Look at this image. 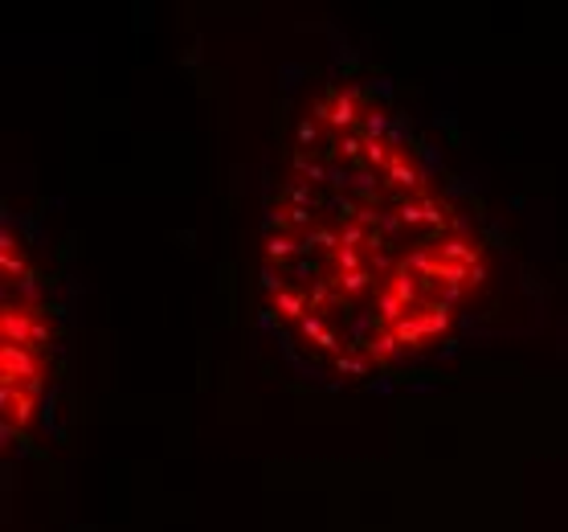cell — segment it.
Segmentation results:
<instances>
[{
	"instance_id": "1",
	"label": "cell",
	"mask_w": 568,
	"mask_h": 532,
	"mask_svg": "<svg viewBox=\"0 0 568 532\" xmlns=\"http://www.w3.org/2000/svg\"><path fill=\"white\" fill-rule=\"evenodd\" d=\"M42 369H37V353L33 348H17V344H4L0 348V385H25L33 381Z\"/></svg>"
},
{
	"instance_id": "2",
	"label": "cell",
	"mask_w": 568,
	"mask_h": 532,
	"mask_svg": "<svg viewBox=\"0 0 568 532\" xmlns=\"http://www.w3.org/2000/svg\"><path fill=\"white\" fill-rule=\"evenodd\" d=\"M0 332H4V344L29 348V336H33V311H17L12 303H4V315H0Z\"/></svg>"
},
{
	"instance_id": "3",
	"label": "cell",
	"mask_w": 568,
	"mask_h": 532,
	"mask_svg": "<svg viewBox=\"0 0 568 532\" xmlns=\"http://www.w3.org/2000/svg\"><path fill=\"white\" fill-rule=\"evenodd\" d=\"M385 177H389V184H393V188H401V193H405V188H417V184L425 180L417 164H409V156H405V152H393V160L385 164Z\"/></svg>"
},
{
	"instance_id": "4",
	"label": "cell",
	"mask_w": 568,
	"mask_h": 532,
	"mask_svg": "<svg viewBox=\"0 0 568 532\" xmlns=\"http://www.w3.org/2000/svg\"><path fill=\"white\" fill-rule=\"evenodd\" d=\"M315 250H340V229H331V225L306 229V238H299V258L315 254Z\"/></svg>"
},
{
	"instance_id": "5",
	"label": "cell",
	"mask_w": 568,
	"mask_h": 532,
	"mask_svg": "<svg viewBox=\"0 0 568 532\" xmlns=\"http://www.w3.org/2000/svg\"><path fill=\"white\" fill-rule=\"evenodd\" d=\"M331 127H336V132H344V135L360 127L356 98H348V90H340V94H336V103H331Z\"/></svg>"
},
{
	"instance_id": "6",
	"label": "cell",
	"mask_w": 568,
	"mask_h": 532,
	"mask_svg": "<svg viewBox=\"0 0 568 532\" xmlns=\"http://www.w3.org/2000/svg\"><path fill=\"white\" fill-rule=\"evenodd\" d=\"M389 127H393V115H385L381 107H368L356 132L364 135V139H385V135H389Z\"/></svg>"
},
{
	"instance_id": "7",
	"label": "cell",
	"mask_w": 568,
	"mask_h": 532,
	"mask_svg": "<svg viewBox=\"0 0 568 532\" xmlns=\"http://www.w3.org/2000/svg\"><path fill=\"white\" fill-rule=\"evenodd\" d=\"M270 308L278 311V315H286V319H303V315H306V291L286 287L282 295H274V303H270Z\"/></svg>"
},
{
	"instance_id": "8",
	"label": "cell",
	"mask_w": 568,
	"mask_h": 532,
	"mask_svg": "<svg viewBox=\"0 0 568 532\" xmlns=\"http://www.w3.org/2000/svg\"><path fill=\"white\" fill-rule=\"evenodd\" d=\"M331 57H336V74L344 70V78H356L360 70H368V62H364V49L340 45V49H331Z\"/></svg>"
},
{
	"instance_id": "9",
	"label": "cell",
	"mask_w": 568,
	"mask_h": 532,
	"mask_svg": "<svg viewBox=\"0 0 568 532\" xmlns=\"http://www.w3.org/2000/svg\"><path fill=\"white\" fill-rule=\"evenodd\" d=\"M311 74H315L311 62H282V66H278V87L291 94V90L303 87V78H311Z\"/></svg>"
},
{
	"instance_id": "10",
	"label": "cell",
	"mask_w": 568,
	"mask_h": 532,
	"mask_svg": "<svg viewBox=\"0 0 568 532\" xmlns=\"http://www.w3.org/2000/svg\"><path fill=\"white\" fill-rule=\"evenodd\" d=\"M393 336L401 340V344H409V353H417V348H421V340H430L417 315H413V319H401V323H393Z\"/></svg>"
},
{
	"instance_id": "11",
	"label": "cell",
	"mask_w": 568,
	"mask_h": 532,
	"mask_svg": "<svg viewBox=\"0 0 568 532\" xmlns=\"http://www.w3.org/2000/svg\"><path fill=\"white\" fill-rule=\"evenodd\" d=\"M482 242H486L491 250H499V254H511V250H515V238L499 222H482Z\"/></svg>"
},
{
	"instance_id": "12",
	"label": "cell",
	"mask_w": 568,
	"mask_h": 532,
	"mask_svg": "<svg viewBox=\"0 0 568 532\" xmlns=\"http://www.w3.org/2000/svg\"><path fill=\"white\" fill-rule=\"evenodd\" d=\"M417 319H421L425 336H441V332L450 328V308H446V303H434L430 311H417Z\"/></svg>"
},
{
	"instance_id": "13",
	"label": "cell",
	"mask_w": 568,
	"mask_h": 532,
	"mask_svg": "<svg viewBox=\"0 0 568 532\" xmlns=\"http://www.w3.org/2000/svg\"><path fill=\"white\" fill-rule=\"evenodd\" d=\"M396 385H401V377H396L393 369H376V377H368V381H364V389H368V393H376V398H393Z\"/></svg>"
},
{
	"instance_id": "14",
	"label": "cell",
	"mask_w": 568,
	"mask_h": 532,
	"mask_svg": "<svg viewBox=\"0 0 568 532\" xmlns=\"http://www.w3.org/2000/svg\"><path fill=\"white\" fill-rule=\"evenodd\" d=\"M393 295L401 303H417V283H413V270L405 263H396V283H393Z\"/></svg>"
},
{
	"instance_id": "15",
	"label": "cell",
	"mask_w": 568,
	"mask_h": 532,
	"mask_svg": "<svg viewBox=\"0 0 568 532\" xmlns=\"http://www.w3.org/2000/svg\"><path fill=\"white\" fill-rule=\"evenodd\" d=\"M389 160H393V156H389V143H385V139H364V168L376 172V168H385Z\"/></svg>"
},
{
	"instance_id": "16",
	"label": "cell",
	"mask_w": 568,
	"mask_h": 532,
	"mask_svg": "<svg viewBox=\"0 0 568 532\" xmlns=\"http://www.w3.org/2000/svg\"><path fill=\"white\" fill-rule=\"evenodd\" d=\"M286 225H291V213H286V209H266L262 222H258V233H262V238H278Z\"/></svg>"
},
{
	"instance_id": "17",
	"label": "cell",
	"mask_w": 568,
	"mask_h": 532,
	"mask_svg": "<svg viewBox=\"0 0 568 532\" xmlns=\"http://www.w3.org/2000/svg\"><path fill=\"white\" fill-rule=\"evenodd\" d=\"M417 168H421V177H437L441 172V148H437L434 139L417 152Z\"/></svg>"
},
{
	"instance_id": "18",
	"label": "cell",
	"mask_w": 568,
	"mask_h": 532,
	"mask_svg": "<svg viewBox=\"0 0 568 532\" xmlns=\"http://www.w3.org/2000/svg\"><path fill=\"white\" fill-rule=\"evenodd\" d=\"M368 283H372L368 270H351V274H340V278H336V287H340L348 299H351V295H360V291H368Z\"/></svg>"
},
{
	"instance_id": "19",
	"label": "cell",
	"mask_w": 568,
	"mask_h": 532,
	"mask_svg": "<svg viewBox=\"0 0 568 532\" xmlns=\"http://www.w3.org/2000/svg\"><path fill=\"white\" fill-rule=\"evenodd\" d=\"M421 209H425V229H446V205L437 197L421 193Z\"/></svg>"
},
{
	"instance_id": "20",
	"label": "cell",
	"mask_w": 568,
	"mask_h": 532,
	"mask_svg": "<svg viewBox=\"0 0 568 532\" xmlns=\"http://www.w3.org/2000/svg\"><path fill=\"white\" fill-rule=\"evenodd\" d=\"M336 373H340V377H368V360L360 353L336 356Z\"/></svg>"
},
{
	"instance_id": "21",
	"label": "cell",
	"mask_w": 568,
	"mask_h": 532,
	"mask_svg": "<svg viewBox=\"0 0 568 532\" xmlns=\"http://www.w3.org/2000/svg\"><path fill=\"white\" fill-rule=\"evenodd\" d=\"M254 328H258V336H270V340H274V336L282 332L278 311H274V308H258V311H254Z\"/></svg>"
},
{
	"instance_id": "22",
	"label": "cell",
	"mask_w": 568,
	"mask_h": 532,
	"mask_svg": "<svg viewBox=\"0 0 568 532\" xmlns=\"http://www.w3.org/2000/svg\"><path fill=\"white\" fill-rule=\"evenodd\" d=\"M479 180L475 177H446V201H458V197H475Z\"/></svg>"
},
{
	"instance_id": "23",
	"label": "cell",
	"mask_w": 568,
	"mask_h": 532,
	"mask_svg": "<svg viewBox=\"0 0 568 532\" xmlns=\"http://www.w3.org/2000/svg\"><path fill=\"white\" fill-rule=\"evenodd\" d=\"M368 98H372V103H393V98H396V82L389 78V74L372 78V82H368Z\"/></svg>"
},
{
	"instance_id": "24",
	"label": "cell",
	"mask_w": 568,
	"mask_h": 532,
	"mask_svg": "<svg viewBox=\"0 0 568 532\" xmlns=\"http://www.w3.org/2000/svg\"><path fill=\"white\" fill-rule=\"evenodd\" d=\"M401 308H405V303L396 299L393 291H381V295H376V311H381V319H389V323H401Z\"/></svg>"
},
{
	"instance_id": "25",
	"label": "cell",
	"mask_w": 568,
	"mask_h": 532,
	"mask_svg": "<svg viewBox=\"0 0 568 532\" xmlns=\"http://www.w3.org/2000/svg\"><path fill=\"white\" fill-rule=\"evenodd\" d=\"M282 274H286V270H278V266H262V270H258V287L270 291V295H282V291H286V287H282Z\"/></svg>"
},
{
	"instance_id": "26",
	"label": "cell",
	"mask_w": 568,
	"mask_h": 532,
	"mask_svg": "<svg viewBox=\"0 0 568 532\" xmlns=\"http://www.w3.org/2000/svg\"><path fill=\"white\" fill-rule=\"evenodd\" d=\"M360 242H368V229L360 222H351V225H340V250H356Z\"/></svg>"
},
{
	"instance_id": "27",
	"label": "cell",
	"mask_w": 568,
	"mask_h": 532,
	"mask_svg": "<svg viewBox=\"0 0 568 532\" xmlns=\"http://www.w3.org/2000/svg\"><path fill=\"white\" fill-rule=\"evenodd\" d=\"M42 213H45V209H33V213H25V218H21V238H25L29 246L42 238Z\"/></svg>"
},
{
	"instance_id": "28",
	"label": "cell",
	"mask_w": 568,
	"mask_h": 532,
	"mask_svg": "<svg viewBox=\"0 0 568 532\" xmlns=\"http://www.w3.org/2000/svg\"><path fill=\"white\" fill-rule=\"evenodd\" d=\"M462 348H466V344H462V340H458V336H446V340H441V344H437L434 360H437V364H446V360H458V356H462Z\"/></svg>"
},
{
	"instance_id": "29",
	"label": "cell",
	"mask_w": 568,
	"mask_h": 532,
	"mask_svg": "<svg viewBox=\"0 0 568 532\" xmlns=\"http://www.w3.org/2000/svg\"><path fill=\"white\" fill-rule=\"evenodd\" d=\"M78 242H82V233H66V238L57 242V263H62V270H66V263H70V258H74V254L82 250Z\"/></svg>"
},
{
	"instance_id": "30",
	"label": "cell",
	"mask_w": 568,
	"mask_h": 532,
	"mask_svg": "<svg viewBox=\"0 0 568 532\" xmlns=\"http://www.w3.org/2000/svg\"><path fill=\"white\" fill-rule=\"evenodd\" d=\"M295 139H299V152H315V139H319L315 119H303V123H299V132H295Z\"/></svg>"
},
{
	"instance_id": "31",
	"label": "cell",
	"mask_w": 568,
	"mask_h": 532,
	"mask_svg": "<svg viewBox=\"0 0 568 532\" xmlns=\"http://www.w3.org/2000/svg\"><path fill=\"white\" fill-rule=\"evenodd\" d=\"M396 213H401L405 229H409V225H421V222H425V209H421V201H401V209H396Z\"/></svg>"
},
{
	"instance_id": "32",
	"label": "cell",
	"mask_w": 568,
	"mask_h": 532,
	"mask_svg": "<svg viewBox=\"0 0 568 532\" xmlns=\"http://www.w3.org/2000/svg\"><path fill=\"white\" fill-rule=\"evenodd\" d=\"M299 332H303L306 340H319V336L327 332V328H323V315H319V311H311V315H303V319H299Z\"/></svg>"
},
{
	"instance_id": "33",
	"label": "cell",
	"mask_w": 568,
	"mask_h": 532,
	"mask_svg": "<svg viewBox=\"0 0 568 532\" xmlns=\"http://www.w3.org/2000/svg\"><path fill=\"white\" fill-rule=\"evenodd\" d=\"M291 274H295L299 283H306V287H311V283H319V266L306 263V258H295V263H291Z\"/></svg>"
},
{
	"instance_id": "34",
	"label": "cell",
	"mask_w": 568,
	"mask_h": 532,
	"mask_svg": "<svg viewBox=\"0 0 568 532\" xmlns=\"http://www.w3.org/2000/svg\"><path fill=\"white\" fill-rule=\"evenodd\" d=\"M376 229H381L385 238H396V233L405 229V222H401V213H389V209H381V222H376Z\"/></svg>"
},
{
	"instance_id": "35",
	"label": "cell",
	"mask_w": 568,
	"mask_h": 532,
	"mask_svg": "<svg viewBox=\"0 0 568 532\" xmlns=\"http://www.w3.org/2000/svg\"><path fill=\"white\" fill-rule=\"evenodd\" d=\"M336 266H340V274L360 270V250H336Z\"/></svg>"
},
{
	"instance_id": "36",
	"label": "cell",
	"mask_w": 568,
	"mask_h": 532,
	"mask_svg": "<svg viewBox=\"0 0 568 532\" xmlns=\"http://www.w3.org/2000/svg\"><path fill=\"white\" fill-rule=\"evenodd\" d=\"M172 242L180 246V250H184V254H192V250H196V233H192V229H176Z\"/></svg>"
},
{
	"instance_id": "37",
	"label": "cell",
	"mask_w": 568,
	"mask_h": 532,
	"mask_svg": "<svg viewBox=\"0 0 568 532\" xmlns=\"http://www.w3.org/2000/svg\"><path fill=\"white\" fill-rule=\"evenodd\" d=\"M180 66H184V70H192V66H201V42H192V49H184V57H180Z\"/></svg>"
},
{
	"instance_id": "38",
	"label": "cell",
	"mask_w": 568,
	"mask_h": 532,
	"mask_svg": "<svg viewBox=\"0 0 568 532\" xmlns=\"http://www.w3.org/2000/svg\"><path fill=\"white\" fill-rule=\"evenodd\" d=\"M286 213H291V225H299V229L315 222V209H286Z\"/></svg>"
},
{
	"instance_id": "39",
	"label": "cell",
	"mask_w": 568,
	"mask_h": 532,
	"mask_svg": "<svg viewBox=\"0 0 568 532\" xmlns=\"http://www.w3.org/2000/svg\"><path fill=\"white\" fill-rule=\"evenodd\" d=\"M336 340H340V336H336V332H331V328H327V332H323V336H319V340H315V344H319V348H323V353H336V348H340V344H336Z\"/></svg>"
},
{
	"instance_id": "40",
	"label": "cell",
	"mask_w": 568,
	"mask_h": 532,
	"mask_svg": "<svg viewBox=\"0 0 568 532\" xmlns=\"http://www.w3.org/2000/svg\"><path fill=\"white\" fill-rule=\"evenodd\" d=\"M405 389H409V393H421V398H425V393H434V389H437V381H409Z\"/></svg>"
},
{
	"instance_id": "41",
	"label": "cell",
	"mask_w": 568,
	"mask_h": 532,
	"mask_svg": "<svg viewBox=\"0 0 568 532\" xmlns=\"http://www.w3.org/2000/svg\"><path fill=\"white\" fill-rule=\"evenodd\" d=\"M462 299V287H454V283H446V291H441V303L450 308V303H458Z\"/></svg>"
},
{
	"instance_id": "42",
	"label": "cell",
	"mask_w": 568,
	"mask_h": 532,
	"mask_svg": "<svg viewBox=\"0 0 568 532\" xmlns=\"http://www.w3.org/2000/svg\"><path fill=\"white\" fill-rule=\"evenodd\" d=\"M446 143H450V148H462V143H466V132H462V127H450V132H446Z\"/></svg>"
},
{
	"instance_id": "43",
	"label": "cell",
	"mask_w": 568,
	"mask_h": 532,
	"mask_svg": "<svg viewBox=\"0 0 568 532\" xmlns=\"http://www.w3.org/2000/svg\"><path fill=\"white\" fill-rule=\"evenodd\" d=\"M49 438H53L57 446H70V426H62V422H57V430H53Z\"/></svg>"
},
{
	"instance_id": "44",
	"label": "cell",
	"mask_w": 568,
	"mask_h": 532,
	"mask_svg": "<svg viewBox=\"0 0 568 532\" xmlns=\"http://www.w3.org/2000/svg\"><path fill=\"white\" fill-rule=\"evenodd\" d=\"M524 291H527V295H535V291H540V283H535V274H531V270H524Z\"/></svg>"
},
{
	"instance_id": "45",
	"label": "cell",
	"mask_w": 568,
	"mask_h": 532,
	"mask_svg": "<svg viewBox=\"0 0 568 532\" xmlns=\"http://www.w3.org/2000/svg\"><path fill=\"white\" fill-rule=\"evenodd\" d=\"M507 205L520 213V209H527V197H524V193H511V201H507Z\"/></svg>"
},
{
	"instance_id": "46",
	"label": "cell",
	"mask_w": 568,
	"mask_h": 532,
	"mask_svg": "<svg viewBox=\"0 0 568 532\" xmlns=\"http://www.w3.org/2000/svg\"><path fill=\"white\" fill-rule=\"evenodd\" d=\"M470 283H475V287L486 283V266H470Z\"/></svg>"
},
{
	"instance_id": "47",
	"label": "cell",
	"mask_w": 568,
	"mask_h": 532,
	"mask_svg": "<svg viewBox=\"0 0 568 532\" xmlns=\"http://www.w3.org/2000/svg\"><path fill=\"white\" fill-rule=\"evenodd\" d=\"M70 532H98V529H94V524H74Z\"/></svg>"
}]
</instances>
